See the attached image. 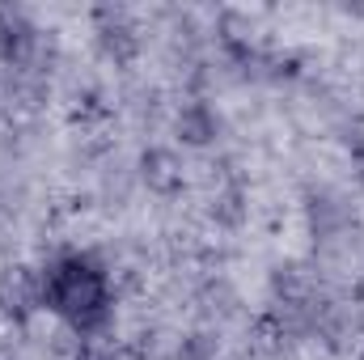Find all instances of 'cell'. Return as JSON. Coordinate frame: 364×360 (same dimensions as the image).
Segmentation results:
<instances>
[{"mask_svg": "<svg viewBox=\"0 0 364 360\" xmlns=\"http://www.w3.org/2000/svg\"><path fill=\"white\" fill-rule=\"evenodd\" d=\"M43 297L55 314H64L77 331L81 327H97L106 318V280L102 271L81 263V259H68L55 271H47V284H43Z\"/></svg>", "mask_w": 364, "mask_h": 360, "instance_id": "6da1fadb", "label": "cell"}]
</instances>
